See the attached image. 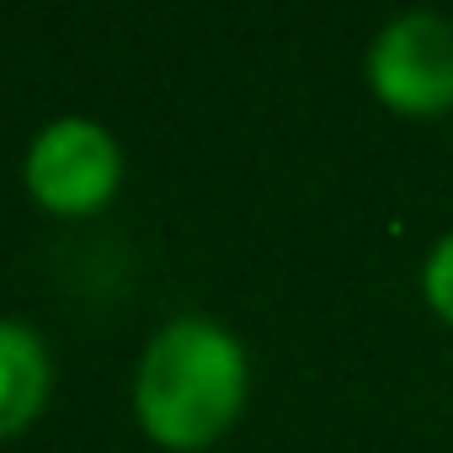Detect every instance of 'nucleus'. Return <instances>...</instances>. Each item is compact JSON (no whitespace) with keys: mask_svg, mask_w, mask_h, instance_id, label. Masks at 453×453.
I'll list each match as a JSON object with an SVG mask.
<instances>
[{"mask_svg":"<svg viewBox=\"0 0 453 453\" xmlns=\"http://www.w3.org/2000/svg\"><path fill=\"white\" fill-rule=\"evenodd\" d=\"M49 400V352L38 331L0 320V437H17Z\"/></svg>","mask_w":453,"mask_h":453,"instance_id":"nucleus-4","label":"nucleus"},{"mask_svg":"<svg viewBox=\"0 0 453 453\" xmlns=\"http://www.w3.org/2000/svg\"><path fill=\"white\" fill-rule=\"evenodd\" d=\"M246 379H251L246 347L230 331L203 315H181L165 331H155V342L139 357L134 379L139 426L176 453L208 448L235 426L246 405Z\"/></svg>","mask_w":453,"mask_h":453,"instance_id":"nucleus-1","label":"nucleus"},{"mask_svg":"<svg viewBox=\"0 0 453 453\" xmlns=\"http://www.w3.org/2000/svg\"><path fill=\"white\" fill-rule=\"evenodd\" d=\"M368 86L389 112L437 118L453 107V22L437 12H405L368 43Z\"/></svg>","mask_w":453,"mask_h":453,"instance_id":"nucleus-2","label":"nucleus"},{"mask_svg":"<svg viewBox=\"0 0 453 453\" xmlns=\"http://www.w3.org/2000/svg\"><path fill=\"white\" fill-rule=\"evenodd\" d=\"M421 299L432 304V315H442L453 326V235H442L426 262H421Z\"/></svg>","mask_w":453,"mask_h":453,"instance_id":"nucleus-5","label":"nucleus"},{"mask_svg":"<svg viewBox=\"0 0 453 453\" xmlns=\"http://www.w3.org/2000/svg\"><path fill=\"white\" fill-rule=\"evenodd\" d=\"M22 176H27V192L49 213H65V219L96 213L123 181V150L102 123L59 118L33 139Z\"/></svg>","mask_w":453,"mask_h":453,"instance_id":"nucleus-3","label":"nucleus"}]
</instances>
